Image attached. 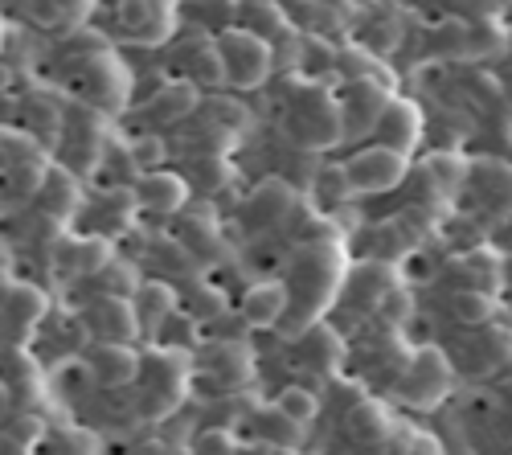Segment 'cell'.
<instances>
[{
	"mask_svg": "<svg viewBox=\"0 0 512 455\" xmlns=\"http://www.w3.org/2000/svg\"><path fill=\"white\" fill-rule=\"evenodd\" d=\"M287 128L304 148H332V144H340V136L349 132L340 99L320 91V87H304L300 95H295V103L287 111Z\"/></svg>",
	"mask_w": 512,
	"mask_h": 455,
	"instance_id": "obj_1",
	"label": "cell"
},
{
	"mask_svg": "<svg viewBox=\"0 0 512 455\" xmlns=\"http://www.w3.org/2000/svg\"><path fill=\"white\" fill-rule=\"evenodd\" d=\"M54 164L41 152V140L33 132H5V205L17 210L29 197L41 193Z\"/></svg>",
	"mask_w": 512,
	"mask_h": 455,
	"instance_id": "obj_2",
	"label": "cell"
},
{
	"mask_svg": "<svg viewBox=\"0 0 512 455\" xmlns=\"http://www.w3.org/2000/svg\"><path fill=\"white\" fill-rule=\"evenodd\" d=\"M218 50H222V62H226V82L238 91H254L263 87L275 70V50L271 41L250 33V29H226L218 33Z\"/></svg>",
	"mask_w": 512,
	"mask_h": 455,
	"instance_id": "obj_3",
	"label": "cell"
},
{
	"mask_svg": "<svg viewBox=\"0 0 512 455\" xmlns=\"http://www.w3.org/2000/svg\"><path fill=\"white\" fill-rule=\"evenodd\" d=\"M410 173V156L406 152H394L386 144H373V148H361L353 160H349V181H353V193L357 197H373V193H390L406 181Z\"/></svg>",
	"mask_w": 512,
	"mask_h": 455,
	"instance_id": "obj_4",
	"label": "cell"
},
{
	"mask_svg": "<svg viewBox=\"0 0 512 455\" xmlns=\"http://www.w3.org/2000/svg\"><path fill=\"white\" fill-rule=\"evenodd\" d=\"M451 390V365L439 349H418L406 369H402V382H398V394L402 402L426 410V406H439Z\"/></svg>",
	"mask_w": 512,
	"mask_h": 455,
	"instance_id": "obj_5",
	"label": "cell"
},
{
	"mask_svg": "<svg viewBox=\"0 0 512 455\" xmlns=\"http://www.w3.org/2000/svg\"><path fill=\"white\" fill-rule=\"evenodd\" d=\"M127 91H132V78H127L123 62H115L107 50L91 54L78 62V95L99 111H119Z\"/></svg>",
	"mask_w": 512,
	"mask_h": 455,
	"instance_id": "obj_6",
	"label": "cell"
},
{
	"mask_svg": "<svg viewBox=\"0 0 512 455\" xmlns=\"http://www.w3.org/2000/svg\"><path fill=\"white\" fill-rule=\"evenodd\" d=\"M119 29L140 46H164L177 33V0H119Z\"/></svg>",
	"mask_w": 512,
	"mask_h": 455,
	"instance_id": "obj_7",
	"label": "cell"
},
{
	"mask_svg": "<svg viewBox=\"0 0 512 455\" xmlns=\"http://www.w3.org/2000/svg\"><path fill=\"white\" fill-rule=\"evenodd\" d=\"M111 263V246L103 234H62L58 251H54V271L62 279H95Z\"/></svg>",
	"mask_w": 512,
	"mask_h": 455,
	"instance_id": "obj_8",
	"label": "cell"
},
{
	"mask_svg": "<svg viewBox=\"0 0 512 455\" xmlns=\"http://www.w3.org/2000/svg\"><path fill=\"white\" fill-rule=\"evenodd\" d=\"M340 99V111H345V128L349 136L373 128L386 111V103L394 99L390 95V82H377V78H357V82H345V91L336 95Z\"/></svg>",
	"mask_w": 512,
	"mask_h": 455,
	"instance_id": "obj_9",
	"label": "cell"
},
{
	"mask_svg": "<svg viewBox=\"0 0 512 455\" xmlns=\"http://www.w3.org/2000/svg\"><path fill=\"white\" fill-rule=\"evenodd\" d=\"M82 324L91 328L99 341H119V345H132L144 328H140V316H136V304L132 300H119V296H99Z\"/></svg>",
	"mask_w": 512,
	"mask_h": 455,
	"instance_id": "obj_10",
	"label": "cell"
},
{
	"mask_svg": "<svg viewBox=\"0 0 512 455\" xmlns=\"http://www.w3.org/2000/svg\"><path fill=\"white\" fill-rule=\"evenodd\" d=\"M46 292H37L33 283H9L5 287V328H9V341L21 349L33 341L37 333V324L46 320Z\"/></svg>",
	"mask_w": 512,
	"mask_h": 455,
	"instance_id": "obj_11",
	"label": "cell"
},
{
	"mask_svg": "<svg viewBox=\"0 0 512 455\" xmlns=\"http://www.w3.org/2000/svg\"><path fill=\"white\" fill-rule=\"evenodd\" d=\"M87 369L99 386H111V390H123L132 386L140 374H144V357L132 349V345H119V341H99L91 353H87Z\"/></svg>",
	"mask_w": 512,
	"mask_h": 455,
	"instance_id": "obj_12",
	"label": "cell"
},
{
	"mask_svg": "<svg viewBox=\"0 0 512 455\" xmlns=\"http://www.w3.org/2000/svg\"><path fill=\"white\" fill-rule=\"evenodd\" d=\"M373 136H377V144H386V148H394V152H414V144H418V136H422V111L410 103V99H390L386 103V111H381V119L373 123Z\"/></svg>",
	"mask_w": 512,
	"mask_h": 455,
	"instance_id": "obj_13",
	"label": "cell"
},
{
	"mask_svg": "<svg viewBox=\"0 0 512 455\" xmlns=\"http://www.w3.org/2000/svg\"><path fill=\"white\" fill-rule=\"evenodd\" d=\"M136 201L152 214H177L189 201V181L177 177V173H164V169L140 173L136 177Z\"/></svg>",
	"mask_w": 512,
	"mask_h": 455,
	"instance_id": "obj_14",
	"label": "cell"
},
{
	"mask_svg": "<svg viewBox=\"0 0 512 455\" xmlns=\"http://www.w3.org/2000/svg\"><path fill=\"white\" fill-rule=\"evenodd\" d=\"M37 197H41V214H46L54 226L74 222L78 205H82V189H78L74 173L62 169V164H54V169H50V177H46V185H41Z\"/></svg>",
	"mask_w": 512,
	"mask_h": 455,
	"instance_id": "obj_15",
	"label": "cell"
},
{
	"mask_svg": "<svg viewBox=\"0 0 512 455\" xmlns=\"http://www.w3.org/2000/svg\"><path fill=\"white\" fill-rule=\"evenodd\" d=\"M472 185L480 193V201L496 218L512 214V164L500 160H472Z\"/></svg>",
	"mask_w": 512,
	"mask_h": 455,
	"instance_id": "obj_16",
	"label": "cell"
},
{
	"mask_svg": "<svg viewBox=\"0 0 512 455\" xmlns=\"http://www.w3.org/2000/svg\"><path fill=\"white\" fill-rule=\"evenodd\" d=\"M287 304H291V296H287V283H254L250 292L242 296V320L250 324V328H275L283 316H287Z\"/></svg>",
	"mask_w": 512,
	"mask_h": 455,
	"instance_id": "obj_17",
	"label": "cell"
},
{
	"mask_svg": "<svg viewBox=\"0 0 512 455\" xmlns=\"http://www.w3.org/2000/svg\"><path fill=\"white\" fill-rule=\"evenodd\" d=\"M345 431H349V439L361 443V447H381L386 439H394V419H390V410L381 406V402L365 398V402H357V406L349 410Z\"/></svg>",
	"mask_w": 512,
	"mask_h": 455,
	"instance_id": "obj_18",
	"label": "cell"
},
{
	"mask_svg": "<svg viewBox=\"0 0 512 455\" xmlns=\"http://www.w3.org/2000/svg\"><path fill=\"white\" fill-rule=\"evenodd\" d=\"M455 267L463 271L467 287H480V292H500L504 287V255H496L492 246H476V251H467L463 259H455Z\"/></svg>",
	"mask_w": 512,
	"mask_h": 455,
	"instance_id": "obj_19",
	"label": "cell"
},
{
	"mask_svg": "<svg viewBox=\"0 0 512 455\" xmlns=\"http://www.w3.org/2000/svg\"><path fill=\"white\" fill-rule=\"evenodd\" d=\"M132 304H136V316H140V328L144 333H160L164 328V320L173 316V308H177V292L168 283H140V292L132 296Z\"/></svg>",
	"mask_w": 512,
	"mask_h": 455,
	"instance_id": "obj_20",
	"label": "cell"
},
{
	"mask_svg": "<svg viewBox=\"0 0 512 455\" xmlns=\"http://www.w3.org/2000/svg\"><path fill=\"white\" fill-rule=\"evenodd\" d=\"M422 173H426V181H431L435 189L459 193L467 181H472V160L451 156V152H431V156H426V164H422Z\"/></svg>",
	"mask_w": 512,
	"mask_h": 455,
	"instance_id": "obj_21",
	"label": "cell"
},
{
	"mask_svg": "<svg viewBox=\"0 0 512 455\" xmlns=\"http://www.w3.org/2000/svg\"><path fill=\"white\" fill-rule=\"evenodd\" d=\"M197 111V82L181 78V82H168V87L152 99V115L160 123H181L185 115Z\"/></svg>",
	"mask_w": 512,
	"mask_h": 455,
	"instance_id": "obj_22",
	"label": "cell"
},
{
	"mask_svg": "<svg viewBox=\"0 0 512 455\" xmlns=\"http://www.w3.org/2000/svg\"><path fill=\"white\" fill-rule=\"evenodd\" d=\"M189 82H197V87H222V82H226V62H222V50H218V37L197 41V46H193V54H189Z\"/></svg>",
	"mask_w": 512,
	"mask_h": 455,
	"instance_id": "obj_23",
	"label": "cell"
},
{
	"mask_svg": "<svg viewBox=\"0 0 512 455\" xmlns=\"http://www.w3.org/2000/svg\"><path fill=\"white\" fill-rule=\"evenodd\" d=\"M451 316L467 328H480L496 316V296L492 292H480V287H459L451 296Z\"/></svg>",
	"mask_w": 512,
	"mask_h": 455,
	"instance_id": "obj_24",
	"label": "cell"
},
{
	"mask_svg": "<svg viewBox=\"0 0 512 455\" xmlns=\"http://www.w3.org/2000/svg\"><path fill=\"white\" fill-rule=\"evenodd\" d=\"M136 193H107L103 201H99V222H95V230L107 238V234H123V230H132V218H136Z\"/></svg>",
	"mask_w": 512,
	"mask_h": 455,
	"instance_id": "obj_25",
	"label": "cell"
},
{
	"mask_svg": "<svg viewBox=\"0 0 512 455\" xmlns=\"http://www.w3.org/2000/svg\"><path fill=\"white\" fill-rule=\"evenodd\" d=\"M209 374L218 378L226 390H234L238 382H246V378H250V357H246V349H238L234 341L218 345V349L209 353Z\"/></svg>",
	"mask_w": 512,
	"mask_h": 455,
	"instance_id": "obj_26",
	"label": "cell"
},
{
	"mask_svg": "<svg viewBox=\"0 0 512 455\" xmlns=\"http://www.w3.org/2000/svg\"><path fill=\"white\" fill-rule=\"evenodd\" d=\"M95 283L103 287L99 296H119V300H132L136 292H140V271L132 267V263H123V259H111L99 275H95Z\"/></svg>",
	"mask_w": 512,
	"mask_h": 455,
	"instance_id": "obj_27",
	"label": "cell"
},
{
	"mask_svg": "<svg viewBox=\"0 0 512 455\" xmlns=\"http://www.w3.org/2000/svg\"><path fill=\"white\" fill-rule=\"evenodd\" d=\"M254 423H259V439L263 443H275V447H291L295 451V447H300V439H304V427L295 423V419H287L279 406L267 410V415H259Z\"/></svg>",
	"mask_w": 512,
	"mask_h": 455,
	"instance_id": "obj_28",
	"label": "cell"
},
{
	"mask_svg": "<svg viewBox=\"0 0 512 455\" xmlns=\"http://www.w3.org/2000/svg\"><path fill=\"white\" fill-rule=\"evenodd\" d=\"M275 406L283 410L287 419L300 423V427H308V423L316 419V410H320L316 394H312V390H304V386H283V390H279V398H275Z\"/></svg>",
	"mask_w": 512,
	"mask_h": 455,
	"instance_id": "obj_29",
	"label": "cell"
},
{
	"mask_svg": "<svg viewBox=\"0 0 512 455\" xmlns=\"http://www.w3.org/2000/svg\"><path fill=\"white\" fill-rule=\"evenodd\" d=\"M291 205H295V197H291V189L279 185V181L263 185L259 193L250 197V210H254V214H263V222H279V218L291 210Z\"/></svg>",
	"mask_w": 512,
	"mask_h": 455,
	"instance_id": "obj_30",
	"label": "cell"
},
{
	"mask_svg": "<svg viewBox=\"0 0 512 455\" xmlns=\"http://www.w3.org/2000/svg\"><path fill=\"white\" fill-rule=\"evenodd\" d=\"M127 156H132L136 173H156V164H164V156H168V144L156 132H140L132 144H127Z\"/></svg>",
	"mask_w": 512,
	"mask_h": 455,
	"instance_id": "obj_31",
	"label": "cell"
},
{
	"mask_svg": "<svg viewBox=\"0 0 512 455\" xmlns=\"http://www.w3.org/2000/svg\"><path fill=\"white\" fill-rule=\"evenodd\" d=\"M316 197H324V201H349V197H357L353 181H349V164H324L320 177H316Z\"/></svg>",
	"mask_w": 512,
	"mask_h": 455,
	"instance_id": "obj_32",
	"label": "cell"
},
{
	"mask_svg": "<svg viewBox=\"0 0 512 455\" xmlns=\"http://www.w3.org/2000/svg\"><path fill=\"white\" fill-rule=\"evenodd\" d=\"M189 451L193 455H242L238 435L230 427H205V431H197V439H193Z\"/></svg>",
	"mask_w": 512,
	"mask_h": 455,
	"instance_id": "obj_33",
	"label": "cell"
},
{
	"mask_svg": "<svg viewBox=\"0 0 512 455\" xmlns=\"http://www.w3.org/2000/svg\"><path fill=\"white\" fill-rule=\"evenodd\" d=\"M304 353L312 357L308 365H332L340 357V345H336L332 333H324V328H312V333L304 337Z\"/></svg>",
	"mask_w": 512,
	"mask_h": 455,
	"instance_id": "obj_34",
	"label": "cell"
},
{
	"mask_svg": "<svg viewBox=\"0 0 512 455\" xmlns=\"http://www.w3.org/2000/svg\"><path fill=\"white\" fill-rule=\"evenodd\" d=\"M50 5L58 9L62 25H78V21H87V13L95 9V0H50Z\"/></svg>",
	"mask_w": 512,
	"mask_h": 455,
	"instance_id": "obj_35",
	"label": "cell"
},
{
	"mask_svg": "<svg viewBox=\"0 0 512 455\" xmlns=\"http://www.w3.org/2000/svg\"><path fill=\"white\" fill-rule=\"evenodd\" d=\"M410 312V296L398 292V287H390V292H381V316L386 320H402Z\"/></svg>",
	"mask_w": 512,
	"mask_h": 455,
	"instance_id": "obj_36",
	"label": "cell"
},
{
	"mask_svg": "<svg viewBox=\"0 0 512 455\" xmlns=\"http://www.w3.org/2000/svg\"><path fill=\"white\" fill-rule=\"evenodd\" d=\"M500 402H504V406H508V410H512V378H508V382H504V386H500Z\"/></svg>",
	"mask_w": 512,
	"mask_h": 455,
	"instance_id": "obj_37",
	"label": "cell"
},
{
	"mask_svg": "<svg viewBox=\"0 0 512 455\" xmlns=\"http://www.w3.org/2000/svg\"><path fill=\"white\" fill-rule=\"evenodd\" d=\"M504 287L512 292V255H504Z\"/></svg>",
	"mask_w": 512,
	"mask_h": 455,
	"instance_id": "obj_38",
	"label": "cell"
},
{
	"mask_svg": "<svg viewBox=\"0 0 512 455\" xmlns=\"http://www.w3.org/2000/svg\"><path fill=\"white\" fill-rule=\"evenodd\" d=\"M168 455H193V451H168Z\"/></svg>",
	"mask_w": 512,
	"mask_h": 455,
	"instance_id": "obj_39",
	"label": "cell"
}]
</instances>
